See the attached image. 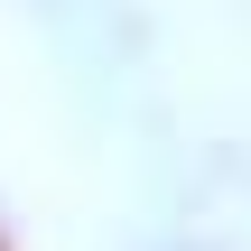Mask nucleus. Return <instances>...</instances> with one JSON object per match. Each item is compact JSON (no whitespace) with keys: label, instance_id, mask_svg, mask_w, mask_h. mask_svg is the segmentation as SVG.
I'll use <instances>...</instances> for the list:
<instances>
[{"label":"nucleus","instance_id":"nucleus-2","mask_svg":"<svg viewBox=\"0 0 251 251\" xmlns=\"http://www.w3.org/2000/svg\"><path fill=\"white\" fill-rule=\"evenodd\" d=\"M149 251H233V242H214V233H196V224H186V233H158Z\"/></svg>","mask_w":251,"mask_h":251},{"label":"nucleus","instance_id":"nucleus-1","mask_svg":"<svg viewBox=\"0 0 251 251\" xmlns=\"http://www.w3.org/2000/svg\"><path fill=\"white\" fill-rule=\"evenodd\" d=\"M28 19L47 28V47L84 75V84H130L149 65V19L140 0H28Z\"/></svg>","mask_w":251,"mask_h":251}]
</instances>
